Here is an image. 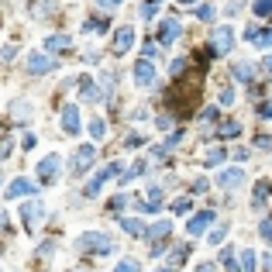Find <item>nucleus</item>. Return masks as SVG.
I'll use <instances>...</instances> for the list:
<instances>
[{"mask_svg": "<svg viewBox=\"0 0 272 272\" xmlns=\"http://www.w3.org/2000/svg\"><path fill=\"white\" fill-rule=\"evenodd\" d=\"M158 4H162V0H158Z\"/></svg>", "mask_w": 272, "mask_h": 272, "instance_id": "obj_53", "label": "nucleus"}, {"mask_svg": "<svg viewBox=\"0 0 272 272\" xmlns=\"http://www.w3.org/2000/svg\"><path fill=\"white\" fill-rule=\"evenodd\" d=\"M258 269V258H255L252 248H241V272H255Z\"/></svg>", "mask_w": 272, "mask_h": 272, "instance_id": "obj_23", "label": "nucleus"}, {"mask_svg": "<svg viewBox=\"0 0 272 272\" xmlns=\"http://www.w3.org/2000/svg\"><path fill=\"white\" fill-rule=\"evenodd\" d=\"M210 48H214L217 56H228V52L234 48V28H228V24H221V28L214 31V45H210Z\"/></svg>", "mask_w": 272, "mask_h": 272, "instance_id": "obj_10", "label": "nucleus"}, {"mask_svg": "<svg viewBox=\"0 0 272 272\" xmlns=\"http://www.w3.org/2000/svg\"><path fill=\"white\" fill-rule=\"evenodd\" d=\"M103 131H107V124H103V121H90V138H93V141H100Z\"/></svg>", "mask_w": 272, "mask_h": 272, "instance_id": "obj_31", "label": "nucleus"}, {"mask_svg": "<svg viewBox=\"0 0 272 272\" xmlns=\"http://www.w3.org/2000/svg\"><path fill=\"white\" fill-rule=\"evenodd\" d=\"M155 14H158V0H145L141 11H138V18H141V21H152Z\"/></svg>", "mask_w": 272, "mask_h": 272, "instance_id": "obj_26", "label": "nucleus"}, {"mask_svg": "<svg viewBox=\"0 0 272 272\" xmlns=\"http://www.w3.org/2000/svg\"><path fill=\"white\" fill-rule=\"evenodd\" d=\"M258 117H265V121H272V103H262V107H258Z\"/></svg>", "mask_w": 272, "mask_h": 272, "instance_id": "obj_43", "label": "nucleus"}, {"mask_svg": "<svg viewBox=\"0 0 272 272\" xmlns=\"http://www.w3.org/2000/svg\"><path fill=\"white\" fill-rule=\"evenodd\" d=\"M241 183H245V169H221L217 173V186L231 190V186H241Z\"/></svg>", "mask_w": 272, "mask_h": 272, "instance_id": "obj_15", "label": "nucleus"}, {"mask_svg": "<svg viewBox=\"0 0 272 272\" xmlns=\"http://www.w3.org/2000/svg\"><path fill=\"white\" fill-rule=\"evenodd\" d=\"M83 31H90V35H103V31H111V21H107V18H86V21H83Z\"/></svg>", "mask_w": 272, "mask_h": 272, "instance_id": "obj_20", "label": "nucleus"}, {"mask_svg": "<svg viewBox=\"0 0 272 272\" xmlns=\"http://www.w3.org/2000/svg\"><path fill=\"white\" fill-rule=\"evenodd\" d=\"M79 128H83L79 107L76 103H66V107H62V131H66V135H79Z\"/></svg>", "mask_w": 272, "mask_h": 272, "instance_id": "obj_13", "label": "nucleus"}, {"mask_svg": "<svg viewBox=\"0 0 272 272\" xmlns=\"http://www.w3.org/2000/svg\"><path fill=\"white\" fill-rule=\"evenodd\" d=\"M169 234H173V221H169V217H162V221H155V224L148 228V238H155V241L169 238Z\"/></svg>", "mask_w": 272, "mask_h": 272, "instance_id": "obj_18", "label": "nucleus"}, {"mask_svg": "<svg viewBox=\"0 0 272 272\" xmlns=\"http://www.w3.org/2000/svg\"><path fill=\"white\" fill-rule=\"evenodd\" d=\"M252 11L258 14V18H272V0H255Z\"/></svg>", "mask_w": 272, "mask_h": 272, "instance_id": "obj_27", "label": "nucleus"}, {"mask_svg": "<svg viewBox=\"0 0 272 272\" xmlns=\"http://www.w3.org/2000/svg\"><path fill=\"white\" fill-rule=\"evenodd\" d=\"M265 272H272V255H265Z\"/></svg>", "mask_w": 272, "mask_h": 272, "instance_id": "obj_50", "label": "nucleus"}, {"mask_svg": "<svg viewBox=\"0 0 272 272\" xmlns=\"http://www.w3.org/2000/svg\"><path fill=\"white\" fill-rule=\"evenodd\" d=\"M179 4H186V7H193V0H179Z\"/></svg>", "mask_w": 272, "mask_h": 272, "instance_id": "obj_51", "label": "nucleus"}, {"mask_svg": "<svg viewBox=\"0 0 272 272\" xmlns=\"http://www.w3.org/2000/svg\"><path fill=\"white\" fill-rule=\"evenodd\" d=\"M114 272H138V262H131V258H124L121 265H117Z\"/></svg>", "mask_w": 272, "mask_h": 272, "instance_id": "obj_37", "label": "nucleus"}, {"mask_svg": "<svg viewBox=\"0 0 272 272\" xmlns=\"http://www.w3.org/2000/svg\"><path fill=\"white\" fill-rule=\"evenodd\" d=\"M221 262H224V269L228 272H241L238 269V262H234V248H224V252H221Z\"/></svg>", "mask_w": 272, "mask_h": 272, "instance_id": "obj_28", "label": "nucleus"}, {"mask_svg": "<svg viewBox=\"0 0 272 272\" xmlns=\"http://www.w3.org/2000/svg\"><path fill=\"white\" fill-rule=\"evenodd\" d=\"M269 193H272V179H258L255 183V207H262L269 200Z\"/></svg>", "mask_w": 272, "mask_h": 272, "instance_id": "obj_21", "label": "nucleus"}, {"mask_svg": "<svg viewBox=\"0 0 272 272\" xmlns=\"http://www.w3.org/2000/svg\"><path fill=\"white\" fill-rule=\"evenodd\" d=\"M121 169H124V166H121V162H111V166H107V169H100V173L93 176V179H90V183H86V190H83V196H97L100 190H103V186H107V183H111V179H114V176H121Z\"/></svg>", "mask_w": 272, "mask_h": 272, "instance_id": "obj_2", "label": "nucleus"}, {"mask_svg": "<svg viewBox=\"0 0 272 272\" xmlns=\"http://www.w3.org/2000/svg\"><path fill=\"white\" fill-rule=\"evenodd\" d=\"M124 145H128V148H141V145H145V135H128Z\"/></svg>", "mask_w": 272, "mask_h": 272, "instance_id": "obj_34", "label": "nucleus"}, {"mask_svg": "<svg viewBox=\"0 0 272 272\" xmlns=\"http://www.w3.org/2000/svg\"><path fill=\"white\" fill-rule=\"evenodd\" d=\"M93 158H97V148L93 145H83V148H76V155H73V162H69V173H90V166H93Z\"/></svg>", "mask_w": 272, "mask_h": 272, "instance_id": "obj_5", "label": "nucleus"}, {"mask_svg": "<svg viewBox=\"0 0 272 272\" xmlns=\"http://www.w3.org/2000/svg\"><path fill=\"white\" fill-rule=\"evenodd\" d=\"M196 272H214V269H210V265H207V262H203V265H196Z\"/></svg>", "mask_w": 272, "mask_h": 272, "instance_id": "obj_49", "label": "nucleus"}, {"mask_svg": "<svg viewBox=\"0 0 272 272\" xmlns=\"http://www.w3.org/2000/svg\"><path fill=\"white\" fill-rule=\"evenodd\" d=\"M238 135H241V124L238 121H228V124L217 128V138H238Z\"/></svg>", "mask_w": 272, "mask_h": 272, "instance_id": "obj_24", "label": "nucleus"}, {"mask_svg": "<svg viewBox=\"0 0 272 272\" xmlns=\"http://www.w3.org/2000/svg\"><path fill=\"white\" fill-rule=\"evenodd\" d=\"M234 76L241 79V83H248V79L255 76V66L252 62H238V66H234Z\"/></svg>", "mask_w": 272, "mask_h": 272, "instance_id": "obj_25", "label": "nucleus"}, {"mask_svg": "<svg viewBox=\"0 0 272 272\" xmlns=\"http://www.w3.org/2000/svg\"><path fill=\"white\" fill-rule=\"evenodd\" d=\"M224 162V148H210L207 152V166H221Z\"/></svg>", "mask_w": 272, "mask_h": 272, "instance_id": "obj_32", "label": "nucleus"}, {"mask_svg": "<svg viewBox=\"0 0 272 272\" xmlns=\"http://www.w3.org/2000/svg\"><path fill=\"white\" fill-rule=\"evenodd\" d=\"M193 14H196L200 21H214V4H200Z\"/></svg>", "mask_w": 272, "mask_h": 272, "instance_id": "obj_30", "label": "nucleus"}, {"mask_svg": "<svg viewBox=\"0 0 272 272\" xmlns=\"http://www.w3.org/2000/svg\"><path fill=\"white\" fill-rule=\"evenodd\" d=\"M76 248H79V252H90V255H111V252H117L114 238H111V234H100V231L79 234V238H76Z\"/></svg>", "mask_w": 272, "mask_h": 272, "instance_id": "obj_1", "label": "nucleus"}, {"mask_svg": "<svg viewBox=\"0 0 272 272\" xmlns=\"http://www.w3.org/2000/svg\"><path fill=\"white\" fill-rule=\"evenodd\" d=\"M121 224H124V231H128V234H138V238H145V234H148L145 221H138V217H124Z\"/></svg>", "mask_w": 272, "mask_h": 272, "instance_id": "obj_22", "label": "nucleus"}, {"mask_svg": "<svg viewBox=\"0 0 272 272\" xmlns=\"http://www.w3.org/2000/svg\"><path fill=\"white\" fill-rule=\"evenodd\" d=\"M217 117H221V111H217V107H210V111H203V121H217Z\"/></svg>", "mask_w": 272, "mask_h": 272, "instance_id": "obj_47", "label": "nucleus"}, {"mask_svg": "<svg viewBox=\"0 0 272 272\" xmlns=\"http://www.w3.org/2000/svg\"><path fill=\"white\" fill-rule=\"evenodd\" d=\"M258 231H262L265 241H272V221H262V228H258Z\"/></svg>", "mask_w": 272, "mask_h": 272, "instance_id": "obj_41", "label": "nucleus"}, {"mask_svg": "<svg viewBox=\"0 0 272 272\" xmlns=\"http://www.w3.org/2000/svg\"><path fill=\"white\" fill-rule=\"evenodd\" d=\"M135 86L138 90H152L155 86V66H152V59H138L135 62Z\"/></svg>", "mask_w": 272, "mask_h": 272, "instance_id": "obj_4", "label": "nucleus"}, {"mask_svg": "<svg viewBox=\"0 0 272 272\" xmlns=\"http://www.w3.org/2000/svg\"><path fill=\"white\" fill-rule=\"evenodd\" d=\"M131 45H135V28H131V24L117 28V31H114V45H111V52L121 59V56H128V52H131Z\"/></svg>", "mask_w": 272, "mask_h": 272, "instance_id": "obj_6", "label": "nucleus"}, {"mask_svg": "<svg viewBox=\"0 0 272 272\" xmlns=\"http://www.w3.org/2000/svg\"><path fill=\"white\" fill-rule=\"evenodd\" d=\"M224 238H228V224H221V228H214V231H210V245H221Z\"/></svg>", "mask_w": 272, "mask_h": 272, "instance_id": "obj_33", "label": "nucleus"}, {"mask_svg": "<svg viewBox=\"0 0 272 272\" xmlns=\"http://www.w3.org/2000/svg\"><path fill=\"white\" fill-rule=\"evenodd\" d=\"M158 56V45H152V41H148V45H145V59H155Z\"/></svg>", "mask_w": 272, "mask_h": 272, "instance_id": "obj_46", "label": "nucleus"}, {"mask_svg": "<svg viewBox=\"0 0 272 272\" xmlns=\"http://www.w3.org/2000/svg\"><path fill=\"white\" fill-rule=\"evenodd\" d=\"M155 31H158V45H173L183 35V24H179V18H162Z\"/></svg>", "mask_w": 272, "mask_h": 272, "instance_id": "obj_8", "label": "nucleus"}, {"mask_svg": "<svg viewBox=\"0 0 272 272\" xmlns=\"http://www.w3.org/2000/svg\"><path fill=\"white\" fill-rule=\"evenodd\" d=\"M7 155H11V138H7V135H0V162H4Z\"/></svg>", "mask_w": 272, "mask_h": 272, "instance_id": "obj_35", "label": "nucleus"}, {"mask_svg": "<svg viewBox=\"0 0 272 272\" xmlns=\"http://www.w3.org/2000/svg\"><path fill=\"white\" fill-rule=\"evenodd\" d=\"M124 203H128V196H114V200H111V210H121Z\"/></svg>", "mask_w": 272, "mask_h": 272, "instance_id": "obj_45", "label": "nucleus"}, {"mask_svg": "<svg viewBox=\"0 0 272 272\" xmlns=\"http://www.w3.org/2000/svg\"><path fill=\"white\" fill-rule=\"evenodd\" d=\"M21 221H24V228H28V231H35L41 221H45V203L31 196V200H28V203L21 207Z\"/></svg>", "mask_w": 272, "mask_h": 272, "instance_id": "obj_3", "label": "nucleus"}, {"mask_svg": "<svg viewBox=\"0 0 272 272\" xmlns=\"http://www.w3.org/2000/svg\"><path fill=\"white\" fill-rule=\"evenodd\" d=\"M21 196H38V183L28 179V176L14 179V183L7 186V200H21Z\"/></svg>", "mask_w": 272, "mask_h": 272, "instance_id": "obj_9", "label": "nucleus"}, {"mask_svg": "<svg viewBox=\"0 0 272 272\" xmlns=\"http://www.w3.org/2000/svg\"><path fill=\"white\" fill-rule=\"evenodd\" d=\"M141 173H145V162L138 158V162L131 166V169H128V173H121V183H131V179H135V176H141Z\"/></svg>", "mask_w": 272, "mask_h": 272, "instance_id": "obj_29", "label": "nucleus"}, {"mask_svg": "<svg viewBox=\"0 0 272 272\" xmlns=\"http://www.w3.org/2000/svg\"><path fill=\"white\" fill-rule=\"evenodd\" d=\"M14 56H18V45H4V52H0V59H4V62H11Z\"/></svg>", "mask_w": 272, "mask_h": 272, "instance_id": "obj_38", "label": "nucleus"}, {"mask_svg": "<svg viewBox=\"0 0 272 272\" xmlns=\"http://www.w3.org/2000/svg\"><path fill=\"white\" fill-rule=\"evenodd\" d=\"M207 186H210V183H207L203 176H200V179H193V193H207Z\"/></svg>", "mask_w": 272, "mask_h": 272, "instance_id": "obj_39", "label": "nucleus"}, {"mask_svg": "<svg viewBox=\"0 0 272 272\" xmlns=\"http://www.w3.org/2000/svg\"><path fill=\"white\" fill-rule=\"evenodd\" d=\"M35 145H38V138L31 135V131H28V135L21 138V148H28V152H31V148H35Z\"/></svg>", "mask_w": 272, "mask_h": 272, "instance_id": "obj_36", "label": "nucleus"}, {"mask_svg": "<svg viewBox=\"0 0 272 272\" xmlns=\"http://www.w3.org/2000/svg\"><path fill=\"white\" fill-rule=\"evenodd\" d=\"M158 272H176V269H173V265H169V269H158Z\"/></svg>", "mask_w": 272, "mask_h": 272, "instance_id": "obj_52", "label": "nucleus"}, {"mask_svg": "<svg viewBox=\"0 0 272 272\" xmlns=\"http://www.w3.org/2000/svg\"><path fill=\"white\" fill-rule=\"evenodd\" d=\"M45 48H48V52H69V48H73V38H69V35H48V38H45Z\"/></svg>", "mask_w": 272, "mask_h": 272, "instance_id": "obj_17", "label": "nucleus"}, {"mask_svg": "<svg viewBox=\"0 0 272 272\" xmlns=\"http://www.w3.org/2000/svg\"><path fill=\"white\" fill-rule=\"evenodd\" d=\"M31 114H35V107H31V103H24V100H14V103H11V117H14L18 124H28Z\"/></svg>", "mask_w": 272, "mask_h": 272, "instance_id": "obj_16", "label": "nucleus"}, {"mask_svg": "<svg viewBox=\"0 0 272 272\" xmlns=\"http://www.w3.org/2000/svg\"><path fill=\"white\" fill-rule=\"evenodd\" d=\"M210 224H214V210H200V214H193L186 221V234H190V238H200Z\"/></svg>", "mask_w": 272, "mask_h": 272, "instance_id": "obj_11", "label": "nucleus"}, {"mask_svg": "<svg viewBox=\"0 0 272 272\" xmlns=\"http://www.w3.org/2000/svg\"><path fill=\"white\" fill-rule=\"evenodd\" d=\"M79 97H83V100H90V103H97V100H100L97 83H93L90 76H83V79H79Z\"/></svg>", "mask_w": 272, "mask_h": 272, "instance_id": "obj_19", "label": "nucleus"}, {"mask_svg": "<svg viewBox=\"0 0 272 272\" xmlns=\"http://www.w3.org/2000/svg\"><path fill=\"white\" fill-rule=\"evenodd\" d=\"M183 69H186V59H176V62H173V76H179Z\"/></svg>", "mask_w": 272, "mask_h": 272, "instance_id": "obj_44", "label": "nucleus"}, {"mask_svg": "<svg viewBox=\"0 0 272 272\" xmlns=\"http://www.w3.org/2000/svg\"><path fill=\"white\" fill-rule=\"evenodd\" d=\"M245 41L248 45H258V48H272V28H248L245 31Z\"/></svg>", "mask_w": 272, "mask_h": 272, "instance_id": "obj_14", "label": "nucleus"}, {"mask_svg": "<svg viewBox=\"0 0 272 272\" xmlns=\"http://www.w3.org/2000/svg\"><path fill=\"white\" fill-rule=\"evenodd\" d=\"M100 7H103V11H114V7H121V4H124V0H97Z\"/></svg>", "mask_w": 272, "mask_h": 272, "instance_id": "obj_42", "label": "nucleus"}, {"mask_svg": "<svg viewBox=\"0 0 272 272\" xmlns=\"http://www.w3.org/2000/svg\"><path fill=\"white\" fill-rule=\"evenodd\" d=\"M59 173H62V158H59L56 152H52V155H45L38 162V179H41V183H48V186H52V183L59 179Z\"/></svg>", "mask_w": 272, "mask_h": 272, "instance_id": "obj_7", "label": "nucleus"}, {"mask_svg": "<svg viewBox=\"0 0 272 272\" xmlns=\"http://www.w3.org/2000/svg\"><path fill=\"white\" fill-rule=\"evenodd\" d=\"M56 69V59H48L45 52H31L28 56V73L31 76H45V73H52Z\"/></svg>", "mask_w": 272, "mask_h": 272, "instance_id": "obj_12", "label": "nucleus"}, {"mask_svg": "<svg viewBox=\"0 0 272 272\" xmlns=\"http://www.w3.org/2000/svg\"><path fill=\"white\" fill-rule=\"evenodd\" d=\"M262 69H265V73H272V52L265 59H262Z\"/></svg>", "mask_w": 272, "mask_h": 272, "instance_id": "obj_48", "label": "nucleus"}, {"mask_svg": "<svg viewBox=\"0 0 272 272\" xmlns=\"http://www.w3.org/2000/svg\"><path fill=\"white\" fill-rule=\"evenodd\" d=\"M234 103V90H224V93H221V107H231Z\"/></svg>", "mask_w": 272, "mask_h": 272, "instance_id": "obj_40", "label": "nucleus"}]
</instances>
